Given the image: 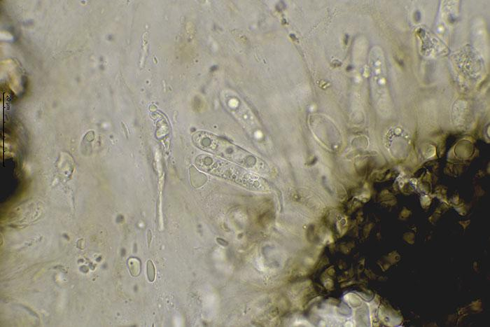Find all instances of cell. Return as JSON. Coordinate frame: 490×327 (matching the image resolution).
<instances>
[{"mask_svg": "<svg viewBox=\"0 0 490 327\" xmlns=\"http://www.w3.org/2000/svg\"><path fill=\"white\" fill-rule=\"evenodd\" d=\"M192 140L199 148L244 167L259 169L265 165L257 156L212 133L198 131L193 134Z\"/></svg>", "mask_w": 490, "mask_h": 327, "instance_id": "1", "label": "cell"}, {"mask_svg": "<svg viewBox=\"0 0 490 327\" xmlns=\"http://www.w3.org/2000/svg\"><path fill=\"white\" fill-rule=\"evenodd\" d=\"M195 166L201 171L255 190H265L267 185L260 176L241 166L207 155L196 157Z\"/></svg>", "mask_w": 490, "mask_h": 327, "instance_id": "2", "label": "cell"}, {"mask_svg": "<svg viewBox=\"0 0 490 327\" xmlns=\"http://www.w3.org/2000/svg\"><path fill=\"white\" fill-rule=\"evenodd\" d=\"M222 97L227 109L247 130L252 131L258 127L257 121L253 113L237 96L225 93Z\"/></svg>", "mask_w": 490, "mask_h": 327, "instance_id": "3", "label": "cell"}]
</instances>
